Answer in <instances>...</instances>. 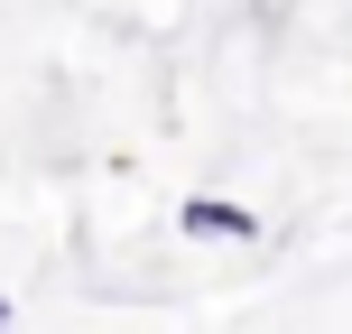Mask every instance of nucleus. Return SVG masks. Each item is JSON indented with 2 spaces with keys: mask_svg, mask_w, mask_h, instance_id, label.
<instances>
[{
  "mask_svg": "<svg viewBox=\"0 0 352 334\" xmlns=\"http://www.w3.org/2000/svg\"><path fill=\"white\" fill-rule=\"evenodd\" d=\"M10 325H19V316H10V298H0V334H10Z\"/></svg>",
  "mask_w": 352,
  "mask_h": 334,
  "instance_id": "f03ea898",
  "label": "nucleus"
},
{
  "mask_svg": "<svg viewBox=\"0 0 352 334\" xmlns=\"http://www.w3.org/2000/svg\"><path fill=\"white\" fill-rule=\"evenodd\" d=\"M176 232H186V242H260V213L250 205H232V195H186V205H176Z\"/></svg>",
  "mask_w": 352,
  "mask_h": 334,
  "instance_id": "f257e3e1",
  "label": "nucleus"
}]
</instances>
